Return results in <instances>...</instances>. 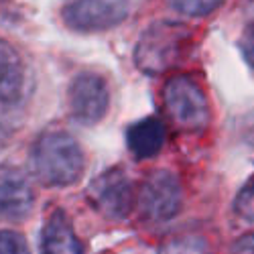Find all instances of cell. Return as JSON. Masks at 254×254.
Instances as JSON below:
<instances>
[{"instance_id":"obj_1","label":"cell","mask_w":254,"mask_h":254,"mask_svg":"<svg viewBox=\"0 0 254 254\" xmlns=\"http://www.w3.org/2000/svg\"><path fill=\"white\" fill-rule=\"evenodd\" d=\"M191 45V27L175 20H159L142 31L134 49V63L144 73L161 75L177 67L189 55Z\"/></svg>"},{"instance_id":"obj_2","label":"cell","mask_w":254,"mask_h":254,"mask_svg":"<svg viewBox=\"0 0 254 254\" xmlns=\"http://www.w3.org/2000/svg\"><path fill=\"white\" fill-rule=\"evenodd\" d=\"M33 169L47 185H71L83 173V153L73 136L47 132L33 146Z\"/></svg>"},{"instance_id":"obj_3","label":"cell","mask_w":254,"mask_h":254,"mask_svg":"<svg viewBox=\"0 0 254 254\" xmlns=\"http://www.w3.org/2000/svg\"><path fill=\"white\" fill-rule=\"evenodd\" d=\"M163 106L169 118L185 130H199L209 120L207 98L203 90L187 75H177L165 83Z\"/></svg>"},{"instance_id":"obj_4","label":"cell","mask_w":254,"mask_h":254,"mask_svg":"<svg viewBox=\"0 0 254 254\" xmlns=\"http://www.w3.org/2000/svg\"><path fill=\"white\" fill-rule=\"evenodd\" d=\"M138 207L151 222H167L181 207V185L169 171H153L144 177L138 191Z\"/></svg>"},{"instance_id":"obj_5","label":"cell","mask_w":254,"mask_h":254,"mask_svg":"<svg viewBox=\"0 0 254 254\" xmlns=\"http://www.w3.org/2000/svg\"><path fill=\"white\" fill-rule=\"evenodd\" d=\"M126 12V0H71L61 10L65 25L81 33L112 29L122 23Z\"/></svg>"},{"instance_id":"obj_6","label":"cell","mask_w":254,"mask_h":254,"mask_svg":"<svg viewBox=\"0 0 254 254\" xmlns=\"http://www.w3.org/2000/svg\"><path fill=\"white\" fill-rule=\"evenodd\" d=\"M88 197L106 218L122 220L132 207V185L122 169H110L92 181Z\"/></svg>"},{"instance_id":"obj_7","label":"cell","mask_w":254,"mask_h":254,"mask_svg":"<svg viewBox=\"0 0 254 254\" xmlns=\"http://www.w3.org/2000/svg\"><path fill=\"white\" fill-rule=\"evenodd\" d=\"M108 86L96 73H79L69 88V108L77 122L94 124L108 110Z\"/></svg>"},{"instance_id":"obj_8","label":"cell","mask_w":254,"mask_h":254,"mask_svg":"<svg viewBox=\"0 0 254 254\" xmlns=\"http://www.w3.org/2000/svg\"><path fill=\"white\" fill-rule=\"evenodd\" d=\"M33 201V187L23 171L10 165H0V216L8 220L25 218Z\"/></svg>"},{"instance_id":"obj_9","label":"cell","mask_w":254,"mask_h":254,"mask_svg":"<svg viewBox=\"0 0 254 254\" xmlns=\"http://www.w3.org/2000/svg\"><path fill=\"white\" fill-rule=\"evenodd\" d=\"M25 92V65L16 49L0 41V104H16Z\"/></svg>"},{"instance_id":"obj_10","label":"cell","mask_w":254,"mask_h":254,"mask_svg":"<svg viewBox=\"0 0 254 254\" xmlns=\"http://www.w3.org/2000/svg\"><path fill=\"white\" fill-rule=\"evenodd\" d=\"M41 254H83L69 220L57 211L49 218L41 234Z\"/></svg>"},{"instance_id":"obj_11","label":"cell","mask_w":254,"mask_h":254,"mask_svg":"<svg viewBox=\"0 0 254 254\" xmlns=\"http://www.w3.org/2000/svg\"><path fill=\"white\" fill-rule=\"evenodd\" d=\"M126 140H128V149L136 157H155L165 144V126L157 118H142L128 128Z\"/></svg>"},{"instance_id":"obj_12","label":"cell","mask_w":254,"mask_h":254,"mask_svg":"<svg viewBox=\"0 0 254 254\" xmlns=\"http://www.w3.org/2000/svg\"><path fill=\"white\" fill-rule=\"evenodd\" d=\"M159 254H209V246L199 234H179L165 240Z\"/></svg>"},{"instance_id":"obj_13","label":"cell","mask_w":254,"mask_h":254,"mask_svg":"<svg viewBox=\"0 0 254 254\" xmlns=\"http://www.w3.org/2000/svg\"><path fill=\"white\" fill-rule=\"evenodd\" d=\"M234 209H236V214L242 220L254 224V175L246 181V185L240 189V193L236 195Z\"/></svg>"},{"instance_id":"obj_14","label":"cell","mask_w":254,"mask_h":254,"mask_svg":"<svg viewBox=\"0 0 254 254\" xmlns=\"http://www.w3.org/2000/svg\"><path fill=\"white\" fill-rule=\"evenodd\" d=\"M171 2L183 14L201 16V14H207L214 10L220 4V0H171Z\"/></svg>"},{"instance_id":"obj_15","label":"cell","mask_w":254,"mask_h":254,"mask_svg":"<svg viewBox=\"0 0 254 254\" xmlns=\"http://www.w3.org/2000/svg\"><path fill=\"white\" fill-rule=\"evenodd\" d=\"M0 254H29V246L16 232L0 230Z\"/></svg>"},{"instance_id":"obj_16","label":"cell","mask_w":254,"mask_h":254,"mask_svg":"<svg viewBox=\"0 0 254 254\" xmlns=\"http://www.w3.org/2000/svg\"><path fill=\"white\" fill-rule=\"evenodd\" d=\"M240 49H242L244 59L254 67V23H250L244 29V35L240 39Z\"/></svg>"},{"instance_id":"obj_17","label":"cell","mask_w":254,"mask_h":254,"mask_svg":"<svg viewBox=\"0 0 254 254\" xmlns=\"http://www.w3.org/2000/svg\"><path fill=\"white\" fill-rule=\"evenodd\" d=\"M230 254H254V234H246L238 238L232 246Z\"/></svg>"},{"instance_id":"obj_18","label":"cell","mask_w":254,"mask_h":254,"mask_svg":"<svg viewBox=\"0 0 254 254\" xmlns=\"http://www.w3.org/2000/svg\"><path fill=\"white\" fill-rule=\"evenodd\" d=\"M4 140H6V132H4V128H2V126H0V149H2Z\"/></svg>"}]
</instances>
